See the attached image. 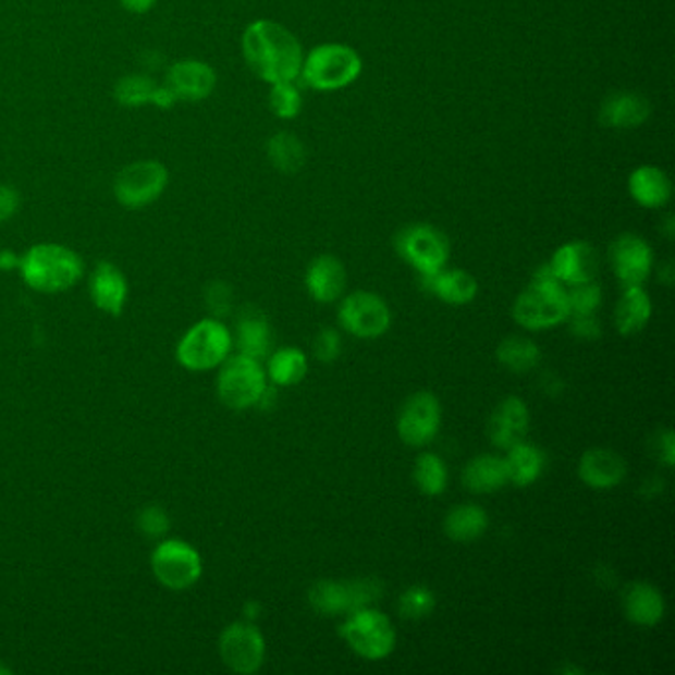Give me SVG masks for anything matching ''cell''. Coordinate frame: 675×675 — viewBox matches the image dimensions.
Masks as SVG:
<instances>
[{
    "mask_svg": "<svg viewBox=\"0 0 675 675\" xmlns=\"http://www.w3.org/2000/svg\"><path fill=\"white\" fill-rule=\"evenodd\" d=\"M232 335L218 319H202L191 327L176 348V359L188 370H210L229 359Z\"/></svg>",
    "mask_w": 675,
    "mask_h": 675,
    "instance_id": "5",
    "label": "cell"
},
{
    "mask_svg": "<svg viewBox=\"0 0 675 675\" xmlns=\"http://www.w3.org/2000/svg\"><path fill=\"white\" fill-rule=\"evenodd\" d=\"M510 481L517 488H527L543 474L544 456L539 447L519 442L510 447V454L505 457Z\"/></svg>",
    "mask_w": 675,
    "mask_h": 675,
    "instance_id": "29",
    "label": "cell"
},
{
    "mask_svg": "<svg viewBox=\"0 0 675 675\" xmlns=\"http://www.w3.org/2000/svg\"><path fill=\"white\" fill-rule=\"evenodd\" d=\"M208 305L214 309V314H226L230 307V292L226 285L222 283H214L210 290H208Z\"/></svg>",
    "mask_w": 675,
    "mask_h": 675,
    "instance_id": "43",
    "label": "cell"
},
{
    "mask_svg": "<svg viewBox=\"0 0 675 675\" xmlns=\"http://www.w3.org/2000/svg\"><path fill=\"white\" fill-rule=\"evenodd\" d=\"M120 2L123 4V9H125V11L142 14V12L151 11L157 0H120Z\"/></svg>",
    "mask_w": 675,
    "mask_h": 675,
    "instance_id": "46",
    "label": "cell"
},
{
    "mask_svg": "<svg viewBox=\"0 0 675 675\" xmlns=\"http://www.w3.org/2000/svg\"><path fill=\"white\" fill-rule=\"evenodd\" d=\"M610 260L624 287L642 285L652 272V248L636 234H622L616 238L610 248Z\"/></svg>",
    "mask_w": 675,
    "mask_h": 675,
    "instance_id": "15",
    "label": "cell"
},
{
    "mask_svg": "<svg viewBox=\"0 0 675 675\" xmlns=\"http://www.w3.org/2000/svg\"><path fill=\"white\" fill-rule=\"evenodd\" d=\"M157 87L159 86L152 82L151 77L139 76V74L121 77L115 86V99L125 108H139L145 103H152Z\"/></svg>",
    "mask_w": 675,
    "mask_h": 675,
    "instance_id": "35",
    "label": "cell"
},
{
    "mask_svg": "<svg viewBox=\"0 0 675 675\" xmlns=\"http://www.w3.org/2000/svg\"><path fill=\"white\" fill-rule=\"evenodd\" d=\"M414 481L426 495H440L446 490V464L435 454H422L414 464Z\"/></svg>",
    "mask_w": 675,
    "mask_h": 675,
    "instance_id": "34",
    "label": "cell"
},
{
    "mask_svg": "<svg viewBox=\"0 0 675 675\" xmlns=\"http://www.w3.org/2000/svg\"><path fill=\"white\" fill-rule=\"evenodd\" d=\"M316 357L323 363H331L339 357L341 353V339H339L338 331L333 329H321L319 335L316 338Z\"/></svg>",
    "mask_w": 675,
    "mask_h": 675,
    "instance_id": "40",
    "label": "cell"
},
{
    "mask_svg": "<svg viewBox=\"0 0 675 675\" xmlns=\"http://www.w3.org/2000/svg\"><path fill=\"white\" fill-rule=\"evenodd\" d=\"M152 575L171 590H186L202 575V559L193 544L181 539L159 543L151 556Z\"/></svg>",
    "mask_w": 675,
    "mask_h": 675,
    "instance_id": "8",
    "label": "cell"
},
{
    "mask_svg": "<svg viewBox=\"0 0 675 675\" xmlns=\"http://www.w3.org/2000/svg\"><path fill=\"white\" fill-rule=\"evenodd\" d=\"M220 658L236 674H256L266 658L263 636L248 622L230 624L220 636Z\"/></svg>",
    "mask_w": 675,
    "mask_h": 675,
    "instance_id": "13",
    "label": "cell"
},
{
    "mask_svg": "<svg viewBox=\"0 0 675 675\" xmlns=\"http://www.w3.org/2000/svg\"><path fill=\"white\" fill-rule=\"evenodd\" d=\"M217 389L222 404L232 410H246L260 403L261 394L268 389L266 372L258 359L240 353L222 363Z\"/></svg>",
    "mask_w": 675,
    "mask_h": 675,
    "instance_id": "6",
    "label": "cell"
},
{
    "mask_svg": "<svg viewBox=\"0 0 675 675\" xmlns=\"http://www.w3.org/2000/svg\"><path fill=\"white\" fill-rule=\"evenodd\" d=\"M21 260L22 258H19L14 251H0V270H7V272L21 270Z\"/></svg>",
    "mask_w": 675,
    "mask_h": 675,
    "instance_id": "45",
    "label": "cell"
},
{
    "mask_svg": "<svg viewBox=\"0 0 675 675\" xmlns=\"http://www.w3.org/2000/svg\"><path fill=\"white\" fill-rule=\"evenodd\" d=\"M568 317V294L565 285L556 280L549 263L539 268L531 285L513 305V319L525 329H549L563 323Z\"/></svg>",
    "mask_w": 675,
    "mask_h": 675,
    "instance_id": "3",
    "label": "cell"
},
{
    "mask_svg": "<svg viewBox=\"0 0 675 675\" xmlns=\"http://www.w3.org/2000/svg\"><path fill=\"white\" fill-rule=\"evenodd\" d=\"M169 173L159 161H135L121 169L113 193L120 205L131 210L152 205L163 195Z\"/></svg>",
    "mask_w": 675,
    "mask_h": 675,
    "instance_id": "9",
    "label": "cell"
},
{
    "mask_svg": "<svg viewBox=\"0 0 675 675\" xmlns=\"http://www.w3.org/2000/svg\"><path fill=\"white\" fill-rule=\"evenodd\" d=\"M21 273L34 292L60 294L79 282L84 261L62 244H36L22 256Z\"/></svg>",
    "mask_w": 675,
    "mask_h": 675,
    "instance_id": "2",
    "label": "cell"
},
{
    "mask_svg": "<svg viewBox=\"0 0 675 675\" xmlns=\"http://www.w3.org/2000/svg\"><path fill=\"white\" fill-rule=\"evenodd\" d=\"M2 674H11V670H7L4 665H0V675Z\"/></svg>",
    "mask_w": 675,
    "mask_h": 675,
    "instance_id": "47",
    "label": "cell"
},
{
    "mask_svg": "<svg viewBox=\"0 0 675 675\" xmlns=\"http://www.w3.org/2000/svg\"><path fill=\"white\" fill-rule=\"evenodd\" d=\"M660 456L664 459L665 466H674L675 464V442H674V432H665L662 438H660Z\"/></svg>",
    "mask_w": 675,
    "mask_h": 675,
    "instance_id": "44",
    "label": "cell"
},
{
    "mask_svg": "<svg viewBox=\"0 0 675 675\" xmlns=\"http://www.w3.org/2000/svg\"><path fill=\"white\" fill-rule=\"evenodd\" d=\"M648 115H650V103L640 94H631V91L610 96L600 111L602 123L609 127H618V130L636 127L646 121Z\"/></svg>",
    "mask_w": 675,
    "mask_h": 675,
    "instance_id": "23",
    "label": "cell"
},
{
    "mask_svg": "<svg viewBox=\"0 0 675 675\" xmlns=\"http://www.w3.org/2000/svg\"><path fill=\"white\" fill-rule=\"evenodd\" d=\"M652 317V302L643 292L642 285L624 287V295L616 305L614 323L621 335H636L643 327L648 326Z\"/></svg>",
    "mask_w": 675,
    "mask_h": 675,
    "instance_id": "26",
    "label": "cell"
},
{
    "mask_svg": "<svg viewBox=\"0 0 675 675\" xmlns=\"http://www.w3.org/2000/svg\"><path fill=\"white\" fill-rule=\"evenodd\" d=\"M568 294V316H594L602 302V292L597 283L573 285Z\"/></svg>",
    "mask_w": 675,
    "mask_h": 675,
    "instance_id": "36",
    "label": "cell"
},
{
    "mask_svg": "<svg viewBox=\"0 0 675 675\" xmlns=\"http://www.w3.org/2000/svg\"><path fill=\"white\" fill-rule=\"evenodd\" d=\"M578 476L592 490H610L626 478V462L612 450L594 447L580 457Z\"/></svg>",
    "mask_w": 675,
    "mask_h": 675,
    "instance_id": "20",
    "label": "cell"
},
{
    "mask_svg": "<svg viewBox=\"0 0 675 675\" xmlns=\"http://www.w3.org/2000/svg\"><path fill=\"white\" fill-rule=\"evenodd\" d=\"M268 155L282 173H297L305 161L304 143L292 133H278L268 145Z\"/></svg>",
    "mask_w": 675,
    "mask_h": 675,
    "instance_id": "33",
    "label": "cell"
},
{
    "mask_svg": "<svg viewBox=\"0 0 675 675\" xmlns=\"http://www.w3.org/2000/svg\"><path fill=\"white\" fill-rule=\"evenodd\" d=\"M381 587L377 580H355V582H333L321 580L309 590L311 606L326 616L351 614L367 609L369 602L379 599Z\"/></svg>",
    "mask_w": 675,
    "mask_h": 675,
    "instance_id": "11",
    "label": "cell"
},
{
    "mask_svg": "<svg viewBox=\"0 0 675 675\" xmlns=\"http://www.w3.org/2000/svg\"><path fill=\"white\" fill-rule=\"evenodd\" d=\"M630 195L646 208L664 207L672 196V183L664 171L655 167H640L630 176Z\"/></svg>",
    "mask_w": 675,
    "mask_h": 675,
    "instance_id": "27",
    "label": "cell"
},
{
    "mask_svg": "<svg viewBox=\"0 0 675 675\" xmlns=\"http://www.w3.org/2000/svg\"><path fill=\"white\" fill-rule=\"evenodd\" d=\"M242 50L251 72L272 86L294 82L302 72V44L278 22L258 21L250 24L242 38Z\"/></svg>",
    "mask_w": 675,
    "mask_h": 675,
    "instance_id": "1",
    "label": "cell"
},
{
    "mask_svg": "<svg viewBox=\"0 0 675 675\" xmlns=\"http://www.w3.org/2000/svg\"><path fill=\"white\" fill-rule=\"evenodd\" d=\"M268 375L280 386H294L307 375V357L294 347L280 348L268 363Z\"/></svg>",
    "mask_w": 675,
    "mask_h": 675,
    "instance_id": "31",
    "label": "cell"
},
{
    "mask_svg": "<svg viewBox=\"0 0 675 675\" xmlns=\"http://www.w3.org/2000/svg\"><path fill=\"white\" fill-rule=\"evenodd\" d=\"M444 529L454 541H474L488 529V513L478 505H457L447 513Z\"/></svg>",
    "mask_w": 675,
    "mask_h": 675,
    "instance_id": "30",
    "label": "cell"
},
{
    "mask_svg": "<svg viewBox=\"0 0 675 675\" xmlns=\"http://www.w3.org/2000/svg\"><path fill=\"white\" fill-rule=\"evenodd\" d=\"M21 207V195L16 188L9 185H0V222L11 220Z\"/></svg>",
    "mask_w": 675,
    "mask_h": 675,
    "instance_id": "41",
    "label": "cell"
},
{
    "mask_svg": "<svg viewBox=\"0 0 675 675\" xmlns=\"http://www.w3.org/2000/svg\"><path fill=\"white\" fill-rule=\"evenodd\" d=\"M426 287L442 302L452 305L469 304L478 294V282L464 270H440L432 275H422Z\"/></svg>",
    "mask_w": 675,
    "mask_h": 675,
    "instance_id": "24",
    "label": "cell"
},
{
    "mask_svg": "<svg viewBox=\"0 0 675 675\" xmlns=\"http://www.w3.org/2000/svg\"><path fill=\"white\" fill-rule=\"evenodd\" d=\"M217 86V74L210 65L198 60H181L167 72V87L176 99L200 101Z\"/></svg>",
    "mask_w": 675,
    "mask_h": 675,
    "instance_id": "17",
    "label": "cell"
},
{
    "mask_svg": "<svg viewBox=\"0 0 675 675\" xmlns=\"http://www.w3.org/2000/svg\"><path fill=\"white\" fill-rule=\"evenodd\" d=\"M270 106L273 113L282 120H292L299 109H302V94L294 86V82H282V84H273L272 94H270Z\"/></svg>",
    "mask_w": 675,
    "mask_h": 675,
    "instance_id": "37",
    "label": "cell"
},
{
    "mask_svg": "<svg viewBox=\"0 0 675 675\" xmlns=\"http://www.w3.org/2000/svg\"><path fill=\"white\" fill-rule=\"evenodd\" d=\"M137 525H139L142 533L147 535V537H163L169 531L171 521H169V517H167V513L163 510L147 507V510H143L139 513Z\"/></svg>",
    "mask_w": 675,
    "mask_h": 675,
    "instance_id": "39",
    "label": "cell"
},
{
    "mask_svg": "<svg viewBox=\"0 0 675 675\" xmlns=\"http://www.w3.org/2000/svg\"><path fill=\"white\" fill-rule=\"evenodd\" d=\"M345 283L347 273L335 256H319L317 260L311 261L305 273L307 292L321 304L335 302L339 295L343 294Z\"/></svg>",
    "mask_w": 675,
    "mask_h": 675,
    "instance_id": "21",
    "label": "cell"
},
{
    "mask_svg": "<svg viewBox=\"0 0 675 675\" xmlns=\"http://www.w3.org/2000/svg\"><path fill=\"white\" fill-rule=\"evenodd\" d=\"M238 348L242 355L251 357V359H263L270 351L272 343V333L270 326L266 321V317L258 311H244L238 319Z\"/></svg>",
    "mask_w": 675,
    "mask_h": 675,
    "instance_id": "28",
    "label": "cell"
},
{
    "mask_svg": "<svg viewBox=\"0 0 675 675\" xmlns=\"http://www.w3.org/2000/svg\"><path fill=\"white\" fill-rule=\"evenodd\" d=\"M339 323L355 338H381L391 327V309L379 295L355 292L339 307Z\"/></svg>",
    "mask_w": 675,
    "mask_h": 675,
    "instance_id": "12",
    "label": "cell"
},
{
    "mask_svg": "<svg viewBox=\"0 0 675 675\" xmlns=\"http://www.w3.org/2000/svg\"><path fill=\"white\" fill-rule=\"evenodd\" d=\"M341 636L347 640L351 650L365 660H382L394 650L396 634L392 622L379 610L360 609L348 614L341 626Z\"/></svg>",
    "mask_w": 675,
    "mask_h": 675,
    "instance_id": "7",
    "label": "cell"
},
{
    "mask_svg": "<svg viewBox=\"0 0 675 675\" xmlns=\"http://www.w3.org/2000/svg\"><path fill=\"white\" fill-rule=\"evenodd\" d=\"M435 606L434 594L425 587L408 588L398 600V609L404 618H425Z\"/></svg>",
    "mask_w": 675,
    "mask_h": 675,
    "instance_id": "38",
    "label": "cell"
},
{
    "mask_svg": "<svg viewBox=\"0 0 675 675\" xmlns=\"http://www.w3.org/2000/svg\"><path fill=\"white\" fill-rule=\"evenodd\" d=\"M360 58L345 44H321L302 64V76L316 89H339L353 84L360 74Z\"/></svg>",
    "mask_w": 675,
    "mask_h": 675,
    "instance_id": "4",
    "label": "cell"
},
{
    "mask_svg": "<svg viewBox=\"0 0 675 675\" xmlns=\"http://www.w3.org/2000/svg\"><path fill=\"white\" fill-rule=\"evenodd\" d=\"M498 359L512 372H529L539 365L541 351L529 339L510 338L498 347Z\"/></svg>",
    "mask_w": 675,
    "mask_h": 675,
    "instance_id": "32",
    "label": "cell"
},
{
    "mask_svg": "<svg viewBox=\"0 0 675 675\" xmlns=\"http://www.w3.org/2000/svg\"><path fill=\"white\" fill-rule=\"evenodd\" d=\"M464 486L474 493H493L510 483L505 457L478 456L469 462L464 474Z\"/></svg>",
    "mask_w": 675,
    "mask_h": 675,
    "instance_id": "25",
    "label": "cell"
},
{
    "mask_svg": "<svg viewBox=\"0 0 675 675\" xmlns=\"http://www.w3.org/2000/svg\"><path fill=\"white\" fill-rule=\"evenodd\" d=\"M488 432H490L493 446L503 447V450H510L515 444L523 442L529 432V408H527V404L523 403L521 398H517V396L505 398L491 416Z\"/></svg>",
    "mask_w": 675,
    "mask_h": 675,
    "instance_id": "18",
    "label": "cell"
},
{
    "mask_svg": "<svg viewBox=\"0 0 675 675\" xmlns=\"http://www.w3.org/2000/svg\"><path fill=\"white\" fill-rule=\"evenodd\" d=\"M551 270L563 285H580L594 280L599 272V256L587 242H568L555 251Z\"/></svg>",
    "mask_w": 675,
    "mask_h": 675,
    "instance_id": "16",
    "label": "cell"
},
{
    "mask_svg": "<svg viewBox=\"0 0 675 675\" xmlns=\"http://www.w3.org/2000/svg\"><path fill=\"white\" fill-rule=\"evenodd\" d=\"M442 422V408L430 392H416L398 416V434L408 446H425L434 440Z\"/></svg>",
    "mask_w": 675,
    "mask_h": 675,
    "instance_id": "14",
    "label": "cell"
},
{
    "mask_svg": "<svg viewBox=\"0 0 675 675\" xmlns=\"http://www.w3.org/2000/svg\"><path fill=\"white\" fill-rule=\"evenodd\" d=\"M622 606L624 614L643 628H652L664 618L665 602L662 592L646 582H634L626 588L622 594Z\"/></svg>",
    "mask_w": 675,
    "mask_h": 675,
    "instance_id": "22",
    "label": "cell"
},
{
    "mask_svg": "<svg viewBox=\"0 0 675 675\" xmlns=\"http://www.w3.org/2000/svg\"><path fill=\"white\" fill-rule=\"evenodd\" d=\"M573 326L570 331L577 335L578 339H597L600 338V323L599 319H594V316H573Z\"/></svg>",
    "mask_w": 675,
    "mask_h": 675,
    "instance_id": "42",
    "label": "cell"
},
{
    "mask_svg": "<svg viewBox=\"0 0 675 675\" xmlns=\"http://www.w3.org/2000/svg\"><path fill=\"white\" fill-rule=\"evenodd\" d=\"M396 250L420 275H432L446 266L450 244L434 226L414 224L398 234Z\"/></svg>",
    "mask_w": 675,
    "mask_h": 675,
    "instance_id": "10",
    "label": "cell"
},
{
    "mask_svg": "<svg viewBox=\"0 0 675 675\" xmlns=\"http://www.w3.org/2000/svg\"><path fill=\"white\" fill-rule=\"evenodd\" d=\"M130 285L118 266L101 261L91 273L89 295L94 305L108 316H120L127 302Z\"/></svg>",
    "mask_w": 675,
    "mask_h": 675,
    "instance_id": "19",
    "label": "cell"
}]
</instances>
